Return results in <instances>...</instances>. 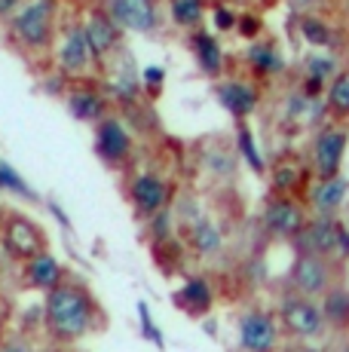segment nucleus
<instances>
[{"label": "nucleus", "mask_w": 349, "mask_h": 352, "mask_svg": "<svg viewBox=\"0 0 349 352\" xmlns=\"http://www.w3.org/2000/svg\"><path fill=\"white\" fill-rule=\"evenodd\" d=\"M132 199L144 214H157L169 202V184L163 178H157V175H138L132 181Z\"/></svg>", "instance_id": "obj_12"}, {"label": "nucleus", "mask_w": 349, "mask_h": 352, "mask_svg": "<svg viewBox=\"0 0 349 352\" xmlns=\"http://www.w3.org/2000/svg\"><path fill=\"white\" fill-rule=\"evenodd\" d=\"M291 352H319V349H313V346H297V349H291Z\"/></svg>", "instance_id": "obj_38"}, {"label": "nucleus", "mask_w": 349, "mask_h": 352, "mask_svg": "<svg viewBox=\"0 0 349 352\" xmlns=\"http://www.w3.org/2000/svg\"><path fill=\"white\" fill-rule=\"evenodd\" d=\"M218 98H221V104L233 113V117H248V113L254 111V104H258L254 89L251 86H245V83H224L218 89Z\"/></svg>", "instance_id": "obj_16"}, {"label": "nucleus", "mask_w": 349, "mask_h": 352, "mask_svg": "<svg viewBox=\"0 0 349 352\" xmlns=\"http://www.w3.org/2000/svg\"><path fill=\"white\" fill-rule=\"evenodd\" d=\"M0 352H31V349L25 346V343H16V340H12V343H3V346H0Z\"/></svg>", "instance_id": "obj_35"}, {"label": "nucleus", "mask_w": 349, "mask_h": 352, "mask_svg": "<svg viewBox=\"0 0 349 352\" xmlns=\"http://www.w3.org/2000/svg\"><path fill=\"white\" fill-rule=\"evenodd\" d=\"M0 187H10V190H16V193H25V196H31L28 193V187H25V181L19 178L16 172H12L6 162H0Z\"/></svg>", "instance_id": "obj_28"}, {"label": "nucleus", "mask_w": 349, "mask_h": 352, "mask_svg": "<svg viewBox=\"0 0 349 352\" xmlns=\"http://www.w3.org/2000/svg\"><path fill=\"white\" fill-rule=\"evenodd\" d=\"M56 28V6L52 0H28L10 19V34L25 50H46Z\"/></svg>", "instance_id": "obj_2"}, {"label": "nucleus", "mask_w": 349, "mask_h": 352, "mask_svg": "<svg viewBox=\"0 0 349 352\" xmlns=\"http://www.w3.org/2000/svg\"><path fill=\"white\" fill-rule=\"evenodd\" d=\"M178 303L190 309L193 316H199V313H205V309L212 307V291H209V285H205L203 279H193V282H187V285H184Z\"/></svg>", "instance_id": "obj_21"}, {"label": "nucleus", "mask_w": 349, "mask_h": 352, "mask_svg": "<svg viewBox=\"0 0 349 352\" xmlns=\"http://www.w3.org/2000/svg\"><path fill=\"white\" fill-rule=\"evenodd\" d=\"M28 282L34 288H43V291L56 288L58 282H62V267H58V261L46 252L28 257Z\"/></svg>", "instance_id": "obj_15"}, {"label": "nucleus", "mask_w": 349, "mask_h": 352, "mask_svg": "<svg viewBox=\"0 0 349 352\" xmlns=\"http://www.w3.org/2000/svg\"><path fill=\"white\" fill-rule=\"evenodd\" d=\"M205 16V3L203 0H172V22L181 28H193L199 25Z\"/></svg>", "instance_id": "obj_23"}, {"label": "nucleus", "mask_w": 349, "mask_h": 352, "mask_svg": "<svg viewBox=\"0 0 349 352\" xmlns=\"http://www.w3.org/2000/svg\"><path fill=\"white\" fill-rule=\"evenodd\" d=\"M132 147V138L129 132L123 129V123L120 120H102L98 123V132H95V151L98 157H102L104 162H120L126 160V153H129Z\"/></svg>", "instance_id": "obj_9"}, {"label": "nucleus", "mask_w": 349, "mask_h": 352, "mask_svg": "<svg viewBox=\"0 0 349 352\" xmlns=\"http://www.w3.org/2000/svg\"><path fill=\"white\" fill-rule=\"evenodd\" d=\"M328 107L340 113H349V74L334 77V83L328 86Z\"/></svg>", "instance_id": "obj_25"}, {"label": "nucleus", "mask_w": 349, "mask_h": 352, "mask_svg": "<svg viewBox=\"0 0 349 352\" xmlns=\"http://www.w3.org/2000/svg\"><path fill=\"white\" fill-rule=\"evenodd\" d=\"M25 0H0V19H10Z\"/></svg>", "instance_id": "obj_32"}, {"label": "nucleus", "mask_w": 349, "mask_h": 352, "mask_svg": "<svg viewBox=\"0 0 349 352\" xmlns=\"http://www.w3.org/2000/svg\"><path fill=\"white\" fill-rule=\"evenodd\" d=\"M193 50H196V62L205 74H218L221 65H224V52H221V43L212 37V34L199 31L193 37Z\"/></svg>", "instance_id": "obj_19"}, {"label": "nucleus", "mask_w": 349, "mask_h": 352, "mask_svg": "<svg viewBox=\"0 0 349 352\" xmlns=\"http://www.w3.org/2000/svg\"><path fill=\"white\" fill-rule=\"evenodd\" d=\"M282 324L297 337H315L322 331V309L313 303V297H288L282 303Z\"/></svg>", "instance_id": "obj_7"}, {"label": "nucleus", "mask_w": 349, "mask_h": 352, "mask_svg": "<svg viewBox=\"0 0 349 352\" xmlns=\"http://www.w3.org/2000/svg\"><path fill=\"white\" fill-rule=\"evenodd\" d=\"M300 34H304L306 43H313V46H328L331 43V31H328L325 25H322L319 19H313V16L300 19Z\"/></svg>", "instance_id": "obj_26"}, {"label": "nucleus", "mask_w": 349, "mask_h": 352, "mask_svg": "<svg viewBox=\"0 0 349 352\" xmlns=\"http://www.w3.org/2000/svg\"><path fill=\"white\" fill-rule=\"evenodd\" d=\"M264 221H267V227H270V233H276V236H297L300 230H304V214L288 199L270 202Z\"/></svg>", "instance_id": "obj_13"}, {"label": "nucleus", "mask_w": 349, "mask_h": 352, "mask_svg": "<svg viewBox=\"0 0 349 352\" xmlns=\"http://www.w3.org/2000/svg\"><path fill=\"white\" fill-rule=\"evenodd\" d=\"M243 31H245V34H251V31H254V22H251V16H245V22H243Z\"/></svg>", "instance_id": "obj_37"}, {"label": "nucleus", "mask_w": 349, "mask_h": 352, "mask_svg": "<svg viewBox=\"0 0 349 352\" xmlns=\"http://www.w3.org/2000/svg\"><path fill=\"white\" fill-rule=\"evenodd\" d=\"M334 71V58H310L306 62V74H310V83L319 86L325 77H331Z\"/></svg>", "instance_id": "obj_27"}, {"label": "nucleus", "mask_w": 349, "mask_h": 352, "mask_svg": "<svg viewBox=\"0 0 349 352\" xmlns=\"http://www.w3.org/2000/svg\"><path fill=\"white\" fill-rule=\"evenodd\" d=\"M92 65V50L83 37V28H68L58 43V67L65 74H83Z\"/></svg>", "instance_id": "obj_10"}, {"label": "nucleus", "mask_w": 349, "mask_h": 352, "mask_svg": "<svg viewBox=\"0 0 349 352\" xmlns=\"http://www.w3.org/2000/svg\"><path fill=\"white\" fill-rule=\"evenodd\" d=\"M346 181L344 178H322V184L313 190V202H315V208H319L322 214H331L334 208L340 206V202L346 199Z\"/></svg>", "instance_id": "obj_18"}, {"label": "nucleus", "mask_w": 349, "mask_h": 352, "mask_svg": "<svg viewBox=\"0 0 349 352\" xmlns=\"http://www.w3.org/2000/svg\"><path fill=\"white\" fill-rule=\"evenodd\" d=\"M68 107L77 120H98L104 117V98L95 96V92H86V89H74L68 96Z\"/></svg>", "instance_id": "obj_20"}, {"label": "nucleus", "mask_w": 349, "mask_h": 352, "mask_svg": "<svg viewBox=\"0 0 349 352\" xmlns=\"http://www.w3.org/2000/svg\"><path fill=\"white\" fill-rule=\"evenodd\" d=\"M291 184H294V168L291 166H282L276 172V187H279V190H288Z\"/></svg>", "instance_id": "obj_31"}, {"label": "nucleus", "mask_w": 349, "mask_h": 352, "mask_svg": "<svg viewBox=\"0 0 349 352\" xmlns=\"http://www.w3.org/2000/svg\"><path fill=\"white\" fill-rule=\"evenodd\" d=\"M166 230H169V214L159 212V218L153 221V233H157V236H166Z\"/></svg>", "instance_id": "obj_34"}, {"label": "nucleus", "mask_w": 349, "mask_h": 352, "mask_svg": "<svg viewBox=\"0 0 349 352\" xmlns=\"http://www.w3.org/2000/svg\"><path fill=\"white\" fill-rule=\"evenodd\" d=\"M80 28H83V37L92 50V58H104L120 43V28L107 16H102V12H92L86 19V25H80Z\"/></svg>", "instance_id": "obj_11"}, {"label": "nucleus", "mask_w": 349, "mask_h": 352, "mask_svg": "<svg viewBox=\"0 0 349 352\" xmlns=\"http://www.w3.org/2000/svg\"><path fill=\"white\" fill-rule=\"evenodd\" d=\"M107 19L117 28L147 34L157 28V6H153V0H111L107 3Z\"/></svg>", "instance_id": "obj_4"}, {"label": "nucleus", "mask_w": 349, "mask_h": 352, "mask_svg": "<svg viewBox=\"0 0 349 352\" xmlns=\"http://www.w3.org/2000/svg\"><path fill=\"white\" fill-rule=\"evenodd\" d=\"M291 3L297 6V10H310V6H315L319 0H291Z\"/></svg>", "instance_id": "obj_36"}, {"label": "nucleus", "mask_w": 349, "mask_h": 352, "mask_svg": "<svg viewBox=\"0 0 349 352\" xmlns=\"http://www.w3.org/2000/svg\"><path fill=\"white\" fill-rule=\"evenodd\" d=\"M248 62H251L254 71H260V74H279L282 67H285V62L279 58V52L273 50V46H267V43H251L248 46Z\"/></svg>", "instance_id": "obj_22"}, {"label": "nucleus", "mask_w": 349, "mask_h": 352, "mask_svg": "<svg viewBox=\"0 0 349 352\" xmlns=\"http://www.w3.org/2000/svg\"><path fill=\"white\" fill-rule=\"evenodd\" d=\"M304 252L313 254H337V224L331 218H319L304 230Z\"/></svg>", "instance_id": "obj_14"}, {"label": "nucleus", "mask_w": 349, "mask_h": 352, "mask_svg": "<svg viewBox=\"0 0 349 352\" xmlns=\"http://www.w3.org/2000/svg\"><path fill=\"white\" fill-rule=\"evenodd\" d=\"M163 67H147L144 71V80H147V89H150V96H153V89H157V86H163Z\"/></svg>", "instance_id": "obj_30"}, {"label": "nucleus", "mask_w": 349, "mask_h": 352, "mask_svg": "<svg viewBox=\"0 0 349 352\" xmlns=\"http://www.w3.org/2000/svg\"><path fill=\"white\" fill-rule=\"evenodd\" d=\"M346 138H349L346 129H325L315 138L313 160H315L319 178H334L340 172V162H344V153H346Z\"/></svg>", "instance_id": "obj_8"}, {"label": "nucleus", "mask_w": 349, "mask_h": 352, "mask_svg": "<svg viewBox=\"0 0 349 352\" xmlns=\"http://www.w3.org/2000/svg\"><path fill=\"white\" fill-rule=\"evenodd\" d=\"M190 242L199 254H214L221 248V233L214 224H209V221H199V224L190 230Z\"/></svg>", "instance_id": "obj_24"}, {"label": "nucleus", "mask_w": 349, "mask_h": 352, "mask_svg": "<svg viewBox=\"0 0 349 352\" xmlns=\"http://www.w3.org/2000/svg\"><path fill=\"white\" fill-rule=\"evenodd\" d=\"M322 319L334 328L346 331L349 328V291L346 288H331L322 294Z\"/></svg>", "instance_id": "obj_17"}, {"label": "nucleus", "mask_w": 349, "mask_h": 352, "mask_svg": "<svg viewBox=\"0 0 349 352\" xmlns=\"http://www.w3.org/2000/svg\"><path fill=\"white\" fill-rule=\"evenodd\" d=\"M0 245L10 252V257L16 261H28L43 252L46 239H43V230H40L34 221H28L25 214H6L3 230H0Z\"/></svg>", "instance_id": "obj_3"}, {"label": "nucleus", "mask_w": 349, "mask_h": 352, "mask_svg": "<svg viewBox=\"0 0 349 352\" xmlns=\"http://www.w3.org/2000/svg\"><path fill=\"white\" fill-rule=\"evenodd\" d=\"M92 324V307L89 297L74 285L49 288L46 297V328L56 340H80Z\"/></svg>", "instance_id": "obj_1"}, {"label": "nucleus", "mask_w": 349, "mask_h": 352, "mask_svg": "<svg viewBox=\"0 0 349 352\" xmlns=\"http://www.w3.org/2000/svg\"><path fill=\"white\" fill-rule=\"evenodd\" d=\"M276 340H279L276 322L267 313L251 309V313H245L239 319V346L245 352H273L276 349Z\"/></svg>", "instance_id": "obj_5"}, {"label": "nucleus", "mask_w": 349, "mask_h": 352, "mask_svg": "<svg viewBox=\"0 0 349 352\" xmlns=\"http://www.w3.org/2000/svg\"><path fill=\"white\" fill-rule=\"evenodd\" d=\"M214 16H218V19H214V22H218V28H233V22H236V19L230 16V10H218Z\"/></svg>", "instance_id": "obj_33"}, {"label": "nucleus", "mask_w": 349, "mask_h": 352, "mask_svg": "<svg viewBox=\"0 0 349 352\" xmlns=\"http://www.w3.org/2000/svg\"><path fill=\"white\" fill-rule=\"evenodd\" d=\"M239 144H243V151L248 153V160H251V166H254V168H264V162H260V153H254V147H251V135H248L245 129L239 132Z\"/></svg>", "instance_id": "obj_29"}, {"label": "nucleus", "mask_w": 349, "mask_h": 352, "mask_svg": "<svg viewBox=\"0 0 349 352\" xmlns=\"http://www.w3.org/2000/svg\"><path fill=\"white\" fill-rule=\"evenodd\" d=\"M291 285L300 297H319L328 291V263L322 254L304 252L294 261L291 270Z\"/></svg>", "instance_id": "obj_6"}]
</instances>
